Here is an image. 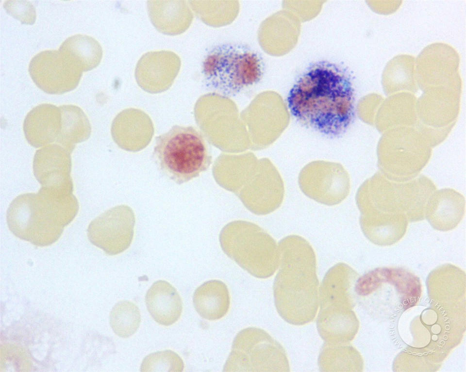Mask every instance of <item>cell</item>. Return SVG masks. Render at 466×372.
I'll return each mask as SVG.
<instances>
[{"instance_id":"cell-21","label":"cell","mask_w":466,"mask_h":372,"mask_svg":"<svg viewBox=\"0 0 466 372\" xmlns=\"http://www.w3.org/2000/svg\"><path fill=\"white\" fill-rule=\"evenodd\" d=\"M83 71L96 68L100 63L103 54L98 41L86 35L77 34L66 39L58 49Z\"/></svg>"},{"instance_id":"cell-24","label":"cell","mask_w":466,"mask_h":372,"mask_svg":"<svg viewBox=\"0 0 466 372\" xmlns=\"http://www.w3.org/2000/svg\"><path fill=\"white\" fill-rule=\"evenodd\" d=\"M184 363L181 357L167 350L151 353L143 360L141 372H182Z\"/></svg>"},{"instance_id":"cell-2","label":"cell","mask_w":466,"mask_h":372,"mask_svg":"<svg viewBox=\"0 0 466 372\" xmlns=\"http://www.w3.org/2000/svg\"><path fill=\"white\" fill-rule=\"evenodd\" d=\"M278 247L280 268L273 288L276 309L291 324H307L315 318L319 303L315 251L306 240L296 235L282 239Z\"/></svg>"},{"instance_id":"cell-8","label":"cell","mask_w":466,"mask_h":372,"mask_svg":"<svg viewBox=\"0 0 466 372\" xmlns=\"http://www.w3.org/2000/svg\"><path fill=\"white\" fill-rule=\"evenodd\" d=\"M224 372H289L286 353L265 330L254 327L239 332Z\"/></svg>"},{"instance_id":"cell-16","label":"cell","mask_w":466,"mask_h":372,"mask_svg":"<svg viewBox=\"0 0 466 372\" xmlns=\"http://www.w3.org/2000/svg\"><path fill=\"white\" fill-rule=\"evenodd\" d=\"M145 302L150 314L161 325H171L181 316L182 299L176 289L166 281L155 282L147 292Z\"/></svg>"},{"instance_id":"cell-15","label":"cell","mask_w":466,"mask_h":372,"mask_svg":"<svg viewBox=\"0 0 466 372\" xmlns=\"http://www.w3.org/2000/svg\"><path fill=\"white\" fill-rule=\"evenodd\" d=\"M23 131L28 143L35 148L55 144L61 129V112L59 107L43 103L27 114Z\"/></svg>"},{"instance_id":"cell-20","label":"cell","mask_w":466,"mask_h":372,"mask_svg":"<svg viewBox=\"0 0 466 372\" xmlns=\"http://www.w3.org/2000/svg\"><path fill=\"white\" fill-rule=\"evenodd\" d=\"M61 129L55 144L72 153L77 144L87 140L91 127L87 115L79 107L73 105L59 106Z\"/></svg>"},{"instance_id":"cell-14","label":"cell","mask_w":466,"mask_h":372,"mask_svg":"<svg viewBox=\"0 0 466 372\" xmlns=\"http://www.w3.org/2000/svg\"><path fill=\"white\" fill-rule=\"evenodd\" d=\"M299 181L305 195L328 206L341 203L350 188L349 178L343 171L302 172Z\"/></svg>"},{"instance_id":"cell-22","label":"cell","mask_w":466,"mask_h":372,"mask_svg":"<svg viewBox=\"0 0 466 372\" xmlns=\"http://www.w3.org/2000/svg\"><path fill=\"white\" fill-rule=\"evenodd\" d=\"M321 372H351L360 368V359L354 348L347 343L325 342L318 359Z\"/></svg>"},{"instance_id":"cell-17","label":"cell","mask_w":466,"mask_h":372,"mask_svg":"<svg viewBox=\"0 0 466 372\" xmlns=\"http://www.w3.org/2000/svg\"><path fill=\"white\" fill-rule=\"evenodd\" d=\"M147 9L155 28L167 35L184 32L191 20L190 13L183 1L149 0Z\"/></svg>"},{"instance_id":"cell-1","label":"cell","mask_w":466,"mask_h":372,"mask_svg":"<svg viewBox=\"0 0 466 372\" xmlns=\"http://www.w3.org/2000/svg\"><path fill=\"white\" fill-rule=\"evenodd\" d=\"M292 115L302 125L329 138L342 136L354 116V92L345 67L326 61L300 75L287 97Z\"/></svg>"},{"instance_id":"cell-4","label":"cell","mask_w":466,"mask_h":372,"mask_svg":"<svg viewBox=\"0 0 466 372\" xmlns=\"http://www.w3.org/2000/svg\"><path fill=\"white\" fill-rule=\"evenodd\" d=\"M356 272L344 263H338L326 273L319 289L318 332L326 342L347 343L358 329L352 311V290Z\"/></svg>"},{"instance_id":"cell-7","label":"cell","mask_w":466,"mask_h":372,"mask_svg":"<svg viewBox=\"0 0 466 372\" xmlns=\"http://www.w3.org/2000/svg\"><path fill=\"white\" fill-rule=\"evenodd\" d=\"M219 242L229 257L256 277L268 278L279 266L278 245L254 223L242 220L228 223L220 233Z\"/></svg>"},{"instance_id":"cell-3","label":"cell","mask_w":466,"mask_h":372,"mask_svg":"<svg viewBox=\"0 0 466 372\" xmlns=\"http://www.w3.org/2000/svg\"><path fill=\"white\" fill-rule=\"evenodd\" d=\"M79 209L73 191L41 187L37 193L21 194L12 201L7 224L16 237L36 246H48L59 240Z\"/></svg>"},{"instance_id":"cell-11","label":"cell","mask_w":466,"mask_h":372,"mask_svg":"<svg viewBox=\"0 0 466 372\" xmlns=\"http://www.w3.org/2000/svg\"><path fill=\"white\" fill-rule=\"evenodd\" d=\"M71 154L56 144L43 146L36 151L33 160V172L42 187L73 191Z\"/></svg>"},{"instance_id":"cell-13","label":"cell","mask_w":466,"mask_h":372,"mask_svg":"<svg viewBox=\"0 0 466 372\" xmlns=\"http://www.w3.org/2000/svg\"><path fill=\"white\" fill-rule=\"evenodd\" d=\"M111 131L113 140L120 148L135 152L149 145L154 129L148 114L140 109L131 108L116 115Z\"/></svg>"},{"instance_id":"cell-10","label":"cell","mask_w":466,"mask_h":372,"mask_svg":"<svg viewBox=\"0 0 466 372\" xmlns=\"http://www.w3.org/2000/svg\"><path fill=\"white\" fill-rule=\"evenodd\" d=\"M135 223L133 211L125 205L116 206L92 220L87 228L88 240L109 256L119 254L130 246Z\"/></svg>"},{"instance_id":"cell-19","label":"cell","mask_w":466,"mask_h":372,"mask_svg":"<svg viewBox=\"0 0 466 372\" xmlns=\"http://www.w3.org/2000/svg\"><path fill=\"white\" fill-rule=\"evenodd\" d=\"M465 211V200L460 195L445 193L432 198L425 218L434 229L446 231L459 225Z\"/></svg>"},{"instance_id":"cell-5","label":"cell","mask_w":466,"mask_h":372,"mask_svg":"<svg viewBox=\"0 0 466 372\" xmlns=\"http://www.w3.org/2000/svg\"><path fill=\"white\" fill-rule=\"evenodd\" d=\"M153 157L162 173L179 184L207 170L212 159L200 131L178 125L156 137Z\"/></svg>"},{"instance_id":"cell-18","label":"cell","mask_w":466,"mask_h":372,"mask_svg":"<svg viewBox=\"0 0 466 372\" xmlns=\"http://www.w3.org/2000/svg\"><path fill=\"white\" fill-rule=\"evenodd\" d=\"M193 304L203 318L215 321L225 316L230 306V296L226 285L221 281L212 280L204 282L195 291Z\"/></svg>"},{"instance_id":"cell-12","label":"cell","mask_w":466,"mask_h":372,"mask_svg":"<svg viewBox=\"0 0 466 372\" xmlns=\"http://www.w3.org/2000/svg\"><path fill=\"white\" fill-rule=\"evenodd\" d=\"M181 61L169 50L148 52L140 58L135 70V77L143 90L157 94L168 89L177 75Z\"/></svg>"},{"instance_id":"cell-23","label":"cell","mask_w":466,"mask_h":372,"mask_svg":"<svg viewBox=\"0 0 466 372\" xmlns=\"http://www.w3.org/2000/svg\"><path fill=\"white\" fill-rule=\"evenodd\" d=\"M109 321L112 330L116 335L121 338H128L134 334L140 325V310L130 301H119L113 307Z\"/></svg>"},{"instance_id":"cell-25","label":"cell","mask_w":466,"mask_h":372,"mask_svg":"<svg viewBox=\"0 0 466 372\" xmlns=\"http://www.w3.org/2000/svg\"><path fill=\"white\" fill-rule=\"evenodd\" d=\"M6 12L22 24L32 25L36 19V11L33 5L26 0H6L3 4Z\"/></svg>"},{"instance_id":"cell-6","label":"cell","mask_w":466,"mask_h":372,"mask_svg":"<svg viewBox=\"0 0 466 372\" xmlns=\"http://www.w3.org/2000/svg\"><path fill=\"white\" fill-rule=\"evenodd\" d=\"M264 72L261 55L248 46L226 43L213 48L202 64L206 84L225 95H233L259 82Z\"/></svg>"},{"instance_id":"cell-9","label":"cell","mask_w":466,"mask_h":372,"mask_svg":"<svg viewBox=\"0 0 466 372\" xmlns=\"http://www.w3.org/2000/svg\"><path fill=\"white\" fill-rule=\"evenodd\" d=\"M28 71L35 85L43 92L60 95L78 85L83 71L71 60L58 50H46L34 56Z\"/></svg>"}]
</instances>
